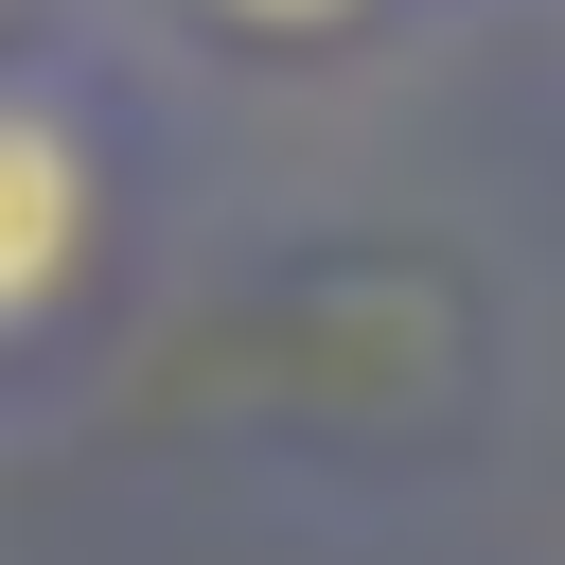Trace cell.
Returning <instances> with one entry per match:
<instances>
[{
    "label": "cell",
    "mask_w": 565,
    "mask_h": 565,
    "mask_svg": "<svg viewBox=\"0 0 565 565\" xmlns=\"http://www.w3.org/2000/svg\"><path fill=\"white\" fill-rule=\"evenodd\" d=\"M124 230V88L88 53H0V371L71 335Z\"/></svg>",
    "instance_id": "cell-1"
},
{
    "label": "cell",
    "mask_w": 565,
    "mask_h": 565,
    "mask_svg": "<svg viewBox=\"0 0 565 565\" xmlns=\"http://www.w3.org/2000/svg\"><path fill=\"white\" fill-rule=\"evenodd\" d=\"M177 18H212V35H247V53H335V35H371L388 0H177Z\"/></svg>",
    "instance_id": "cell-2"
}]
</instances>
